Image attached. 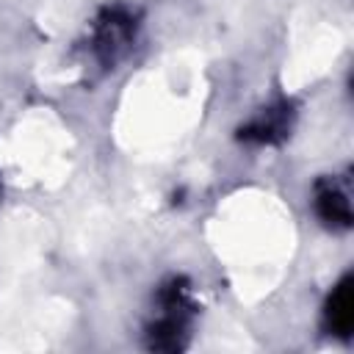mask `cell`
<instances>
[{
    "mask_svg": "<svg viewBox=\"0 0 354 354\" xmlns=\"http://www.w3.org/2000/svg\"><path fill=\"white\" fill-rule=\"evenodd\" d=\"M160 315L147 329V346L152 351H180L188 340V321L194 315V304L188 299V282L183 277H171L158 290Z\"/></svg>",
    "mask_w": 354,
    "mask_h": 354,
    "instance_id": "1",
    "label": "cell"
},
{
    "mask_svg": "<svg viewBox=\"0 0 354 354\" xmlns=\"http://www.w3.org/2000/svg\"><path fill=\"white\" fill-rule=\"evenodd\" d=\"M136 36V17L124 6H108L94 19L91 50L102 66H113Z\"/></svg>",
    "mask_w": 354,
    "mask_h": 354,
    "instance_id": "2",
    "label": "cell"
},
{
    "mask_svg": "<svg viewBox=\"0 0 354 354\" xmlns=\"http://www.w3.org/2000/svg\"><path fill=\"white\" fill-rule=\"evenodd\" d=\"M293 116H296L293 102H288V100L271 102L268 108H263L254 119H249V122L238 130V138H241L243 144H260V147L282 144V141L290 136Z\"/></svg>",
    "mask_w": 354,
    "mask_h": 354,
    "instance_id": "3",
    "label": "cell"
},
{
    "mask_svg": "<svg viewBox=\"0 0 354 354\" xmlns=\"http://www.w3.org/2000/svg\"><path fill=\"white\" fill-rule=\"evenodd\" d=\"M315 213L329 230H348L351 227V202L348 191L340 188L335 180H321L315 185Z\"/></svg>",
    "mask_w": 354,
    "mask_h": 354,
    "instance_id": "4",
    "label": "cell"
},
{
    "mask_svg": "<svg viewBox=\"0 0 354 354\" xmlns=\"http://www.w3.org/2000/svg\"><path fill=\"white\" fill-rule=\"evenodd\" d=\"M324 324L337 337L351 335L354 329V277L351 274H346L329 293L326 307H324Z\"/></svg>",
    "mask_w": 354,
    "mask_h": 354,
    "instance_id": "5",
    "label": "cell"
}]
</instances>
